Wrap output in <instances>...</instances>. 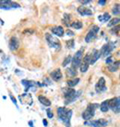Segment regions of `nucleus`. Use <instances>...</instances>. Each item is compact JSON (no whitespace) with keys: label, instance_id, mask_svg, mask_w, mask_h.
Here are the masks:
<instances>
[{"label":"nucleus","instance_id":"8","mask_svg":"<svg viewBox=\"0 0 120 127\" xmlns=\"http://www.w3.org/2000/svg\"><path fill=\"white\" fill-rule=\"evenodd\" d=\"M110 108L115 113H119L120 112V96L119 97H115L113 99H110Z\"/></svg>","mask_w":120,"mask_h":127},{"label":"nucleus","instance_id":"25","mask_svg":"<svg viewBox=\"0 0 120 127\" xmlns=\"http://www.w3.org/2000/svg\"><path fill=\"white\" fill-rule=\"evenodd\" d=\"M112 13L115 16H119L120 17V4H115L114 7L112 8Z\"/></svg>","mask_w":120,"mask_h":127},{"label":"nucleus","instance_id":"2","mask_svg":"<svg viewBox=\"0 0 120 127\" xmlns=\"http://www.w3.org/2000/svg\"><path fill=\"white\" fill-rule=\"evenodd\" d=\"M81 91H76L73 88H64L63 89V94L65 97V104H70L73 101H75L79 96H80Z\"/></svg>","mask_w":120,"mask_h":127},{"label":"nucleus","instance_id":"14","mask_svg":"<svg viewBox=\"0 0 120 127\" xmlns=\"http://www.w3.org/2000/svg\"><path fill=\"white\" fill-rule=\"evenodd\" d=\"M51 32L58 37H62L64 35V29L62 26H53L51 28Z\"/></svg>","mask_w":120,"mask_h":127},{"label":"nucleus","instance_id":"7","mask_svg":"<svg viewBox=\"0 0 120 127\" xmlns=\"http://www.w3.org/2000/svg\"><path fill=\"white\" fill-rule=\"evenodd\" d=\"M98 30H99V27L98 26H96V25L92 26V28L90 29V31H89V32L86 34V36H85V41L87 43H89V42H91L92 40H94L96 38V34L98 32Z\"/></svg>","mask_w":120,"mask_h":127},{"label":"nucleus","instance_id":"20","mask_svg":"<svg viewBox=\"0 0 120 127\" xmlns=\"http://www.w3.org/2000/svg\"><path fill=\"white\" fill-rule=\"evenodd\" d=\"M38 99H39L40 103H41L42 105H44V106H50V105H51L50 100H49L48 98H46L45 96H42V95H40V96L38 97Z\"/></svg>","mask_w":120,"mask_h":127},{"label":"nucleus","instance_id":"5","mask_svg":"<svg viewBox=\"0 0 120 127\" xmlns=\"http://www.w3.org/2000/svg\"><path fill=\"white\" fill-rule=\"evenodd\" d=\"M45 38H46V41L48 42V44H49L50 47H52V48H54V49H60V48H61V44H60V41H59L57 38L53 37L51 34L46 33V34H45Z\"/></svg>","mask_w":120,"mask_h":127},{"label":"nucleus","instance_id":"26","mask_svg":"<svg viewBox=\"0 0 120 127\" xmlns=\"http://www.w3.org/2000/svg\"><path fill=\"white\" fill-rule=\"evenodd\" d=\"M66 74H67V76H69V77H75V76L77 75V72H76V70L73 69V68H67V69H66Z\"/></svg>","mask_w":120,"mask_h":127},{"label":"nucleus","instance_id":"10","mask_svg":"<svg viewBox=\"0 0 120 127\" xmlns=\"http://www.w3.org/2000/svg\"><path fill=\"white\" fill-rule=\"evenodd\" d=\"M19 100L22 104H28V105H31L33 103V100H32V96L30 94H27V93H24V94H21L19 95Z\"/></svg>","mask_w":120,"mask_h":127},{"label":"nucleus","instance_id":"24","mask_svg":"<svg viewBox=\"0 0 120 127\" xmlns=\"http://www.w3.org/2000/svg\"><path fill=\"white\" fill-rule=\"evenodd\" d=\"M110 18H111L110 17V14H108V13H104V14L98 16V19H99L100 22H107V21L110 20Z\"/></svg>","mask_w":120,"mask_h":127},{"label":"nucleus","instance_id":"33","mask_svg":"<svg viewBox=\"0 0 120 127\" xmlns=\"http://www.w3.org/2000/svg\"><path fill=\"white\" fill-rule=\"evenodd\" d=\"M119 30H120V25L118 24L116 27H114V28L111 30V32H112V33H118V32H119Z\"/></svg>","mask_w":120,"mask_h":127},{"label":"nucleus","instance_id":"35","mask_svg":"<svg viewBox=\"0 0 120 127\" xmlns=\"http://www.w3.org/2000/svg\"><path fill=\"white\" fill-rule=\"evenodd\" d=\"M106 63H107V64H109V65H110V64H112V63H113V62H112V58H111L110 56H109V57L106 59Z\"/></svg>","mask_w":120,"mask_h":127},{"label":"nucleus","instance_id":"28","mask_svg":"<svg viewBox=\"0 0 120 127\" xmlns=\"http://www.w3.org/2000/svg\"><path fill=\"white\" fill-rule=\"evenodd\" d=\"M120 22V18H114V19H111L110 22L108 23V27H112L114 25H118Z\"/></svg>","mask_w":120,"mask_h":127},{"label":"nucleus","instance_id":"19","mask_svg":"<svg viewBox=\"0 0 120 127\" xmlns=\"http://www.w3.org/2000/svg\"><path fill=\"white\" fill-rule=\"evenodd\" d=\"M110 108V100H105L100 104V110L102 112H107Z\"/></svg>","mask_w":120,"mask_h":127},{"label":"nucleus","instance_id":"36","mask_svg":"<svg viewBox=\"0 0 120 127\" xmlns=\"http://www.w3.org/2000/svg\"><path fill=\"white\" fill-rule=\"evenodd\" d=\"M107 2L105 1V0H100V1H98V4L99 5H105Z\"/></svg>","mask_w":120,"mask_h":127},{"label":"nucleus","instance_id":"18","mask_svg":"<svg viewBox=\"0 0 120 127\" xmlns=\"http://www.w3.org/2000/svg\"><path fill=\"white\" fill-rule=\"evenodd\" d=\"M51 77L54 81H60L62 79V72L60 69H56L51 73Z\"/></svg>","mask_w":120,"mask_h":127},{"label":"nucleus","instance_id":"4","mask_svg":"<svg viewBox=\"0 0 120 127\" xmlns=\"http://www.w3.org/2000/svg\"><path fill=\"white\" fill-rule=\"evenodd\" d=\"M97 104H89L86 109L84 110V112L82 113V118L84 120H89V119H92V117L95 114V108L97 107Z\"/></svg>","mask_w":120,"mask_h":127},{"label":"nucleus","instance_id":"29","mask_svg":"<svg viewBox=\"0 0 120 127\" xmlns=\"http://www.w3.org/2000/svg\"><path fill=\"white\" fill-rule=\"evenodd\" d=\"M71 60H72V57H71L70 55H68V56L64 59V61H63V63H62V65H63L64 67H66V66H67V64L71 63Z\"/></svg>","mask_w":120,"mask_h":127},{"label":"nucleus","instance_id":"16","mask_svg":"<svg viewBox=\"0 0 120 127\" xmlns=\"http://www.w3.org/2000/svg\"><path fill=\"white\" fill-rule=\"evenodd\" d=\"M77 11H78L79 14H81L83 16H90V15H92V10L87 8L86 6H79L77 8Z\"/></svg>","mask_w":120,"mask_h":127},{"label":"nucleus","instance_id":"21","mask_svg":"<svg viewBox=\"0 0 120 127\" xmlns=\"http://www.w3.org/2000/svg\"><path fill=\"white\" fill-rule=\"evenodd\" d=\"M79 81H80V79L79 78H72V79H69L68 81H67V86L69 87V88H72V87H74V86H76V84H78L79 83Z\"/></svg>","mask_w":120,"mask_h":127},{"label":"nucleus","instance_id":"41","mask_svg":"<svg viewBox=\"0 0 120 127\" xmlns=\"http://www.w3.org/2000/svg\"><path fill=\"white\" fill-rule=\"evenodd\" d=\"M119 78H120V76H119Z\"/></svg>","mask_w":120,"mask_h":127},{"label":"nucleus","instance_id":"15","mask_svg":"<svg viewBox=\"0 0 120 127\" xmlns=\"http://www.w3.org/2000/svg\"><path fill=\"white\" fill-rule=\"evenodd\" d=\"M101 57L100 55V51L94 49L91 53H90V64H94V63Z\"/></svg>","mask_w":120,"mask_h":127},{"label":"nucleus","instance_id":"17","mask_svg":"<svg viewBox=\"0 0 120 127\" xmlns=\"http://www.w3.org/2000/svg\"><path fill=\"white\" fill-rule=\"evenodd\" d=\"M18 47H19V40H18V38L15 37V36L11 37V39H10V41H9V48H10V50L14 51V50H16Z\"/></svg>","mask_w":120,"mask_h":127},{"label":"nucleus","instance_id":"39","mask_svg":"<svg viewBox=\"0 0 120 127\" xmlns=\"http://www.w3.org/2000/svg\"><path fill=\"white\" fill-rule=\"evenodd\" d=\"M43 124H44V126H47V121L45 119H43Z\"/></svg>","mask_w":120,"mask_h":127},{"label":"nucleus","instance_id":"34","mask_svg":"<svg viewBox=\"0 0 120 127\" xmlns=\"http://www.w3.org/2000/svg\"><path fill=\"white\" fill-rule=\"evenodd\" d=\"M10 98H11V100H12V102H13V103H14V104L16 105V107H18V106H17V101H16V99H15V97L13 96V95H12V94H10Z\"/></svg>","mask_w":120,"mask_h":127},{"label":"nucleus","instance_id":"38","mask_svg":"<svg viewBox=\"0 0 120 127\" xmlns=\"http://www.w3.org/2000/svg\"><path fill=\"white\" fill-rule=\"evenodd\" d=\"M90 2H91V1H89V0H88V1H81V3H83V4H87V3H90Z\"/></svg>","mask_w":120,"mask_h":127},{"label":"nucleus","instance_id":"6","mask_svg":"<svg viewBox=\"0 0 120 127\" xmlns=\"http://www.w3.org/2000/svg\"><path fill=\"white\" fill-rule=\"evenodd\" d=\"M20 5L16 2H12L9 0H5V1H0V8L5 9V10H10V9H15L19 8Z\"/></svg>","mask_w":120,"mask_h":127},{"label":"nucleus","instance_id":"13","mask_svg":"<svg viewBox=\"0 0 120 127\" xmlns=\"http://www.w3.org/2000/svg\"><path fill=\"white\" fill-rule=\"evenodd\" d=\"M95 90L96 92L100 93V92H103L106 90V85H105V79L103 77H100V79L98 80V82L96 83L95 85Z\"/></svg>","mask_w":120,"mask_h":127},{"label":"nucleus","instance_id":"31","mask_svg":"<svg viewBox=\"0 0 120 127\" xmlns=\"http://www.w3.org/2000/svg\"><path fill=\"white\" fill-rule=\"evenodd\" d=\"M69 20H70V15H68V14H65V15H64V19H63V22H64V23H65L67 26H69V25H70V24L68 23V21H69Z\"/></svg>","mask_w":120,"mask_h":127},{"label":"nucleus","instance_id":"1","mask_svg":"<svg viewBox=\"0 0 120 127\" xmlns=\"http://www.w3.org/2000/svg\"><path fill=\"white\" fill-rule=\"evenodd\" d=\"M57 114L59 120H61L66 126L70 125V120L72 116V111L70 109H67L65 107H59L57 109Z\"/></svg>","mask_w":120,"mask_h":127},{"label":"nucleus","instance_id":"37","mask_svg":"<svg viewBox=\"0 0 120 127\" xmlns=\"http://www.w3.org/2000/svg\"><path fill=\"white\" fill-rule=\"evenodd\" d=\"M67 35H70V36H73V35H74V33H73V32H71V31H67Z\"/></svg>","mask_w":120,"mask_h":127},{"label":"nucleus","instance_id":"23","mask_svg":"<svg viewBox=\"0 0 120 127\" xmlns=\"http://www.w3.org/2000/svg\"><path fill=\"white\" fill-rule=\"evenodd\" d=\"M21 83L26 87V91H27V89H28L29 87H32V86H35V85H36V82L31 81V80H22Z\"/></svg>","mask_w":120,"mask_h":127},{"label":"nucleus","instance_id":"30","mask_svg":"<svg viewBox=\"0 0 120 127\" xmlns=\"http://www.w3.org/2000/svg\"><path fill=\"white\" fill-rule=\"evenodd\" d=\"M66 45H67V48H73L74 47V39H70L66 42Z\"/></svg>","mask_w":120,"mask_h":127},{"label":"nucleus","instance_id":"40","mask_svg":"<svg viewBox=\"0 0 120 127\" xmlns=\"http://www.w3.org/2000/svg\"><path fill=\"white\" fill-rule=\"evenodd\" d=\"M29 125H30V127H33V122L32 121H29Z\"/></svg>","mask_w":120,"mask_h":127},{"label":"nucleus","instance_id":"11","mask_svg":"<svg viewBox=\"0 0 120 127\" xmlns=\"http://www.w3.org/2000/svg\"><path fill=\"white\" fill-rule=\"evenodd\" d=\"M90 65V54H87L84 59L82 60V63H81V65H80V70L82 73H85L87 70H88V67Z\"/></svg>","mask_w":120,"mask_h":127},{"label":"nucleus","instance_id":"27","mask_svg":"<svg viewBox=\"0 0 120 127\" xmlns=\"http://www.w3.org/2000/svg\"><path fill=\"white\" fill-rule=\"evenodd\" d=\"M71 26L74 28V29H81L82 28V22L81 21H74L71 23Z\"/></svg>","mask_w":120,"mask_h":127},{"label":"nucleus","instance_id":"9","mask_svg":"<svg viewBox=\"0 0 120 127\" xmlns=\"http://www.w3.org/2000/svg\"><path fill=\"white\" fill-rule=\"evenodd\" d=\"M113 48H114V44L111 42L103 45L101 50H100V55L101 56H108V54H110V52L113 50Z\"/></svg>","mask_w":120,"mask_h":127},{"label":"nucleus","instance_id":"22","mask_svg":"<svg viewBox=\"0 0 120 127\" xmlns=\"http://www.w3.org/2000/svg\"><path fill=\"white\" fill-rule=\"evenodd\" d=\"M119 66H120V61H115L114 63H112V64H110L108 66V69H109V71L114 72L119 68Z\"/></svg>","mask_w":120,"mask_h":127},{"label":"nucleus","instance_id":"32","mask_svg":"<svg viewBox=\"0 0 120 127\" xmlns=\"http://www.w3.org/2000/svg\"><path fill=\"white\" fill-rule=\"evenodd\" d=\"M46 113H47V116H48V118H50V119H52L53 118V112L51 111V109H47L46 110Z\"/></svg>","mask_w":120,"mask_h":127},{"label":"nucleus","instance_id":"3","mask_svg":"<svg viewBox=\"0 0 120 127\" xmlns=\"http://www.w3.org/2000/svg\"><path fill=\"white\" fill-rule=\"evenodd\" d=\"M82 58H83V48L79 49L75 55L72 57V60H71V68L73 69H77L78 67H80L81 63H82Z\"/></svg>","mask_w":120,"mask_h":127},{"label":"nucleus","instance_id":"12","mask_svg":"<svg viewBox=\"0 0 120 127\" xmlns=\"http://www.w3.org/2000/svg\"><path fill=\"white\" fill-rule=\"evenodd\" d=\"M87 125H91L93 127H105L107 126L108 122L104 119H98V120H94V121H90V122H86Z\"/></svg>","mask_w":120,"mask_h":127}]
</instances>
